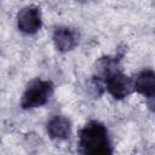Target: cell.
I'll use <instances>...</instances> for the list:
<instances>
[{"label":"cell","instance_id":"cell-1","mask_svg":"<svg viewBox=\"0 0 155 155\" xmlns=\"http://www.w3.org/2000/svg\"><path fill=\"white\" fill-rule=\"evenodd\" d=\"M79 145L86 154H110L111 145L105 126L98 121L87 122L79 133Z\"/></svg>","mask_w":155,"mask_h":155},{"label":"cell","instance_id":"cell-2","mask_svg":"<svg viewBox=\"0 0 155 155\" xmlns=\"http://www.w3.org/2000/svg\"><path fill=\"white\" fill-rule=\"evenodd\" d=\"M53 92V85L51 81L46 80H33L25 88L21 105L24 109L38 108L47 103L48 98Z\"/></svg>","mask_w":155,"mask_h":155},{"label":"cell","instance_id":"cell-3","mask_svg":"<svg viewBox=\"0 0 155 155\" xmlns=\"http://www.w3.org/2000/svg\"><path fill=\"white\" fill-rule=\"evenodd\" d=\"M17 27L24 34H34L41 28V12L36 6H25L17 15Z\"/></svg>","mask_w":155,"mask_h":155},{"label":"cell","instance_id":"cell-4","mask_svg":"<svg viewBox=\"0 0 155 155\" xmlns=\"http://www.w3.org/2000/svg\"><path fill=\"white\" fill-rule=\"evenodd\" d=\"M104 82H105L108 92L115 99H122V98L127 97L131 93V91L133 90L132 80L119 70L110 74L105 79Z\"/></svg>","mask_w":155,"mask_h":155},{"label":"cell","instance_id":"cell-5","mask_svg":"<svg viewBox=\"0 0 155 155\" xmlns=\"http://www.w3.org/2000/svg\"><path fill=\"white\" fill-rule=\"evenodd\" d=\"M133 90L149 99H154L155 98V71L150 69L142 70L133 81Z\"/></svg>","mask_w":155,"mask_h":155},{"label":"cell","instance_id":"cell-6","mask_svg":"<svg viewBox=\"0 0 155 155\" xmlns=\"http://www.w3.org/2000/svg\"><path fill=\"white\" fill-rule=\"evenodd\" d=\"M53 42L58 51L68 52L78 45V33L68 27L56 28L53 31Z\"/></svg>","mask_w":155,"mask_h":155},{"label":"cell","instance_id":"cell-7","mask_svg":"<svg viewBox=\"0 0 155 155\" xmlns=\"http://www.w3.org/2000/svg\"><path fill=\"white\" fill-rule=\"evenodd\" d=\"M46 128L48 136L53 139H67L71 132L70 121L62 115H56L50 119Z\"/></svg>","mask_w":155,"mask_h":155}]
</instances>
